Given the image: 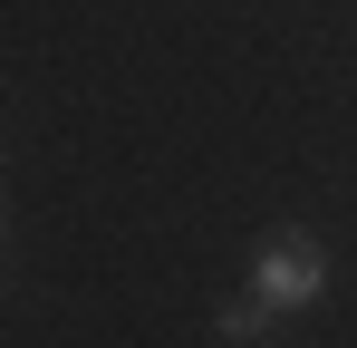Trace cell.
<instances>
[{
	"instance_id": "cell-1",
	"label": "cell",
	"mask_w": 357,
	"mask_h": 348,
	"mask_svg": "<svg viewBox=\"0 0 357 348\" xmlns=\"http://www.w3.org/2000/svg\"><path fill=\"white\" fill-rule=\"evenodd\" d=\"M251 290H261L271 310H309V300L328 290V252H319L309 232H261V252H251Z\"/></svg>"
},
{
	"instance_id": "cell-2",
	"label": "cell",
	"mask_w": 357,
	"mask_h": 348,
	"mask_svg": "<svg viewBox=\"0 0 357 348\" xmlns=\"http://www.w3.org/2000/svg\"><path fill=\"white\" fill-rule=\"evenodd\" d=\"M261 319H271V300H261V290H251V300H232V310H222V319H213V329H222V339H271V329H261Z\"/></svg>"
}]
</instances>
